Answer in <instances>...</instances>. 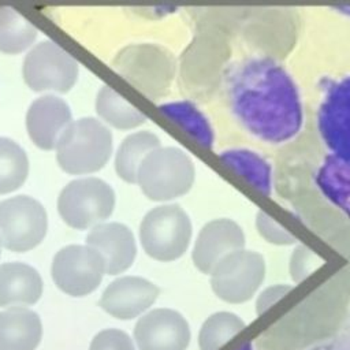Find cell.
I'll return each mask as SVG.
<instances>
[{"label": "cell", "mask_w": 350, "mask_h": 350, "mask_svg": "<svg viewBox=\"0 0 350 350\" xmlns=\"http://www.w3.org/2000/svg\"><path fill=\"white\" fill-rule=\"evenodd\" d=\"M231 111L257 138L282 144L294 138L302 126V104L291 75L273 59H243L226 74Z\"/></svg>", "instance_id": "cell-1"}, {"label": "cell", "mask_w": 350, "mask_h": 350, "mask_svg": "<svg viewBox=\"0 0 350 350\" xmlns=\"http://www.w3.org/2000/svg\"><path fill=\"white\" fill-rule=\"evenodd\" d=\"M112 153V134L100 120L81 118L71 122L56 145L60 168L72 175L101 170Z\"/></svg>", "instance_id": "cell-2"}, {"label": "cell", "mask_w": 350, "mask_h": 350, "mask_svg": "<svg viewBox=\"0 0 350 350\" xmlns=\"http://www.w3.org/2000/svg\"><path fill=\"white\" fill-rule=\"evenodd\" d=\"M194 164L179 148H157L142 160L137 182L153 201H168L183 196L194 182Z\"/></svg>", "instance_id": "cell-3"}, {"label": "cell", "mask_w": 350, "mask_h": 350, "mask_svg": "<svg viewBox=\"0 0 350 350\" xmlns=\"http://www.w3.org/2000/svg\"><path fill=\"white\" fill-rule=\"evenodd\" d=\"M191 232L189 215L176 204L150 209L139 224V239L145 253L159 261H174L183 256Z\"/></svg>", "instance_id": "cell-4"}, {"label": "cell", "mask_w": 350, "mask_h": 350, "mask_svg": "<svg viewBox=\"0 0 350 350\" xmlns=\"http://www.w3.org/2000/svg\"><path fill=\"white\" fill-rule=\"evenodd\" d=\"M115 208L113 189L98 178L71 180L57 198V211L66 224L77 230L96 227Z\"/></svg>", "instance_id": "cell-5"}, {"label": "cell", "mask_w": 350, "mask_h": 350, "mask_svg": "<svg viewBox=\"0 0 350 350\" xmlns=\"http://www.w3.org/2000/svg\"><path fill=\"white\" fill-rule=\"evenodd\" d=\"M112 66L119 75L152 98L165 93L174 71L170 55L150 44L126 46L116 55Z\"/></svg>", "instance_id": "cell-6"}, {"label": "cell", "mask_w": 350, "mask_h": 350, "mask_svg": "<svg viewBox=\"0 0 350 350\" xmlns=\"http://www.w3.org/2000/svg\"><path fill=\"white\" fill-rule=\"evenodd\" d=\"M48 217L44 206L29 196L0 202V245L16 253L38 246L45 238Z\"/></svg>", "instance_id": "cell-7"}, {"label": "cell", "mask_w": 350, "mask_h": 350, "mask_svg": "<svg viewBox=\"0 0 350 350\" xmlns=\"http://www.w3.org/2000/svg\"><path fill=\"white\" fill-rule=\"evenodd\" d=\"M265 262L261 254L239 249L224 256L211 271L215 294L226 302H245L264 280Z\"/></svg>", "instance_id": "cell-8"}, {"label": "cell", "mask_w": 350, "mask_h": 350, "mask_svg": "<svg viewBox=\"0 0 350 350\" xmlns=\"http://www.w3.org/2000/svg\"><path fill=\"white\" fill-rule=\"evenodd\" d=\"M51 273L63 293L71 297H85L101 283L105 261L89 245H67L55 254Z\"/></svg>", "instance_id": "cell-9"}, {"label": "cell", "mask_w": 350, "mask_h": 350, "mask_svg": "<svg viewBox=\"0 0 350 350\" xmlns=\"http://www.w3.org/2000/svg\"><path fill=\"white\" fill-rule=\"evenodd\" d=\"M77 78V60L55 41L46 40L37 44L25 57L23 79L36 92L66 93L75 85Z\"/></svg>", "instance_id": "cell-10"}, {"label": "cell", "mask_w": 350, "mask_h": 350, "mask_svg": "<svg viewBox=\"0 0 350 350\" xmlns=\"http://www.w3.org/2000/svg\"><path fill=\"white\" fill-rule=\"evenodd\" d=\"M317 126L331 154L350 163V75L324 88Z\"/></svg>", "instance_id": "cell-11"}, {"label": "cell", "mask_w": 350, "mask_h": 350, "mask_svg": "<svg viewBox=\"0 0 350 350\" xmlns=\"http://www.w3.org/2000/svg\"><path fill=\"white\" fill-rule=\"evenodd\" d=\"M190 336L186 319L168 308H157L142 314L134 327L138 350H186Z\"/></svg>", "instance_id": "cell-12"}, {"label": "cell", "mask_w": 350, "mask_h": 350, "mask_svg": "<svg viewBox=\"0 0 350 350\" xmlns=\"http://www.w3.org/2000/svg\"><path fill=\"white\" fill-rule=\"evenodd\" d=\"M159 287L139 276H122L103 291L100 306L119 320H131L142 314L159 297Z\"/></svg>", "instance_id": "cell-13"}, {"label": "cell", "mask_w": 350, "mask_h": 350, "mask_svg": "<svg viewBox=\"0 0 350 350\" xmlns=\"http://www.w3.org/2000/svg\"><path fill=\"white\" fill-rule=\"evenodd\" d=\"M243 246L245 234L234 220L215 219L201 228L193 249V262L201 272L211 273L224 256Z\"/></svg>", "instance_id": "cell-14"}, {"label": "cell", "mask_w": 350, "mask_h": 350, "mask_svg": "<svg viewBox=\"0 0 350 350\" xmlns=\"http://www.w3.org/2000/svg\"><path fill=\"white\" fill-rule=\"evenodd\" d=\"M71 123L68 104L56 96L34 100L26 113V129L30 139L44 150L56 148L63 131Z\"/></svg>", "instance_id": "cell-15"}, {"label": "cell", "mask_w": 350, "mask_h": 350, "mask_svg": "<svg viewBox=\"0 0 350 350\" xmlns=\"http://www.w3.org/2000/svg\"><path fill=\"white\" fill-rule=\"evenodd\" d=\"M86 245L103 256L108 275H118L129 269L137 254L134 235L122 223H101L93 227L86 237Z\"/></svg>", "instance_id": "cell-16"}, {"label": "cell", "mask_w": 350, "mask_h": 350, "mask_svg": "<svg viewBox=\"0 0 350 350\" xmlns=\"http://www.w3.org/2000/svg\"><path fill=\"white\" fill-rule=\"evenodd\" d=\"M42 279L36 268L14 261L0 265V306L25 308L42 295Z\"/></svg>", "instance_id": "cell-17"}, {"label": "cell", "mask_w": 350, "mask_h": 350, "mask_svg": "<svg viewBox=\"0 0 350 350\" xmlns=\"http://www.w3.org/2000/svg\"><path fill=\"white\" fill-rule=\"evenodd\" d=\"M42 338L40 316L27 308L0 312V350H36Z\"/></svg>", "instance_id": "cell-18"}, {"label": "cell", "mask_w": 350, "mask_h": 350, "mask_svg": "<svg viewBox=\"0 0 350 350\" xmlns=\"http://www.w3.org/2000/svg\"><path fill=\"white\" fill-rule=\"evenodd\" d=\"M320 191L350 217V163L327 154L316 172Z\"/></svg>", "instance_id": "cell-19"}, {"label": "cell", "mask_w": 350, "mask_h": 350, "mask_svg": "<svg viewBox=\"0 0 350 350\" xmlns=\"http://www.w3.org/2000/svg\"><path fill=\"white\" fill-rule=\"evenodd\" d=\"M157 148H160V139L150 131H137L126 137L120 144L115 159L118 175L129 183H135L142 160Z\"/></svg>", "instance_id": "cell-20"}, {"label": "cell", "mask_w": 350, "mask_h": 350, "mask_svg": "<svg viewBox=\"0 0 350 350\" xmlns=\"http://www.w3.org/2000/svg\"><path fill=\"white\" fill-rule=\"evenodd\" d=\"M220 157L262 194H271L272 168L258 153L249 149H227L220 153Z\"/></svg>", "instance_id": "cell-21"}, {"label": "cell", "mask_w": 350, "mask_h": 350, "mask_svg": "<svg viewBox=\"0 0 350 350\" xmlns=\"http://www.w3.org/2000/svg\"><path fill=\"white\" fill-rule=\"evenodd\" d=\"M96 111L107 123L122 130L138 127L146 120V116L141 111L126 101L111 86H103L98 92Z\"/></svg>", "instance_id": "cell-22"}, {"label": "cell", "mask_w": 350, "mask_h": 350, "mask_svg": "<svg viewBox=\"0 0 350 350\" xmlns=\"http://www.w3.org/2000/svg\"><path fill=\"white\" fill-rule=\"evenodd\" d=\"M37 37V29L25 16L10 7H0V51L19 53Z\"/></svg>", "instance_id": "cell-23"}, {"label": "cell", "mask_w": 350, "mask_h": 350, "mask_svg": "<svg viewBox=\"0 0 350 350\" xmlns=\"http://www.w3.org/2000/svg\"><path fill=\"white\" fill-rule=\"evenodd\" d=\"M29 175L25 150L12 139L0 137V194L19 189Z\"/></svg>", "instance_id": "cell-24"}, {"label": "cell", "mask_w": 350, "mask_h": 350, "mask_svg": "<svg viewBox=\"0 0 350 350\" xmlns=\"http://www.w3.org/2000/svg\"><path fill=\"white\" fill-rule=\"evenodd\" d=\"M161 112L168 118L178 122L189 134H191L200 144L206 148L213 145V130L208 119L190 103L178 101L170 103L160 107Z\"/></svg>", "instance_id": "cell-25"}, {"label": "cell", "mask_w": 350, "mask_h": 350, "mask_svg": "<svg viewBox=\"0 0 350 350\" xmlns=\"http://www.w3.org/2000/svg\"><path fill=\"white\" fill-rule=\"evenodd\" d=\"M245 323L234 313L219 312L208 317L198 335L200 350H216L232 335L242 329Z\"/></svg>", "instance_id": "cell-26"}, {"label": "cell", "mask_w": 350, "mask_h": 350, "mask_svg": "<svg viewBox=\"0 0 350 350\" xmlns=\"http://www.w3.org/2000/svg\"><path fill=\"white\" fill-rule=\"evenodd\" d=\"M89 350H135L129 334L118 328H107L94 335Z\"/></svg>", "instance_id": "cell-27"}, {"label": "cell", "mask_w": 350, "mask_h": 350, "mask_svg": "<svg viewBox=\"0 0 350 350\" xmlns=\"http://www.w3.org/2000/svg\"><path fill=\"white\" fill-rule=\"evenodd\" d=\"M256 227L258 234L271 243L290 245L297 241L294 235H291L284 227H282L262 211H258L256 215Z\"/></svg>", "instance_id": "cell-28"}, {"label": "cell", "mask_w": 350, "mask_h": 350, "mask_svg": "<svg viewBox=\"0 0 350 350\" xmlns=\"http://www.w3.org/2000/svg\"><path fill=\"white\" fill-rule=\"evenodd\" d=\"M290 290V286H283V284H278V286H271L268 288H265L264 291L260 293L258 298H257V313H262L265 309H268L275 301H278L282 295H284L287 291Z\"/></svg>", "instance_id": "cell-29"}, {"label": "cell", "mask_w": 350, "mask_h": 350, "mask_svg": "<svg viewBox=\"0 0 350 350\" xmlns=\"http://www.w3.org/2000/svg\"><path fill=\"white\" fill-rule=\"evenodd\" d=\"M335 10H338L339 12L350 16V5H339V7H335Z\"/></svg>", "instance_id": "cell-30"}, {"label": "cell", "mask_w": 350, "mask_h": 350, "mask_svg": "<svg viewBox=\"0 0 350 350\" xmlns=\"http://www.w3.org/2000/svg\"><path fill=\"white\" fill-rule=\"evenodd\" d=\"M0 254H1V250H0Z\"/></svg>", "instance_id": "cell-31"}]
</instances>
